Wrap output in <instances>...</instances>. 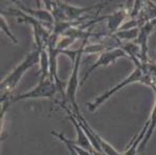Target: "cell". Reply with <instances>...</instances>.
Masks as SVG:
<instances>
[{
	"mask_svg": "<svg viewBox=\"0 0 156 155\" xmlns=\"http://www.w3.org/2000/svg\"><path fill=\"white\" fill-rule=\"evenodd\" d=\"M154 91H155V94H156V86L154 88ZM148 122H149L148 131H147L146 135H144V139H143V141H141L140 146H139V149H138L139 153H141V152L144 150L146 146L148 145L149 140H150L151 136H152L153 132H154L155 129H156V99H155L154 108H153V111H152V113H151V116H150V118H149Z\"/></svg>",
	"mask_w": 156,
	"mask_h": 155,
	"instance_id": "ba28073f",
	"label": "cell"
},
{
	"mask_svg": "<svg viewBox=\"0 0 156 155\" xmlns=\"http://www.w3.org/2000/svg\"><path fill=\"white\" fill-rule=\"evenodd\" d=\"M57 92H61L63 96H65L61 89L59 88L58 85L56 83V81L51 76L40 77L39 83L35 88L32 89L31 91H29L27 93H22V94L11 97L10 101L15 102V101H21V100H26V99H37V98L52 99L55 97Z\"/></svg>",
	"mask_w": 156,
	"mask_h": 155,
	"instance_id": "277c9868",
	"label": "cell"
},
{
	"mask_svg": "<svg viewBox=\"0 0 156 155\" xmlns=\"http://www.w3.org/2000/svg\"><path fill=\"white\" fill-rule=\"evenodd\" d=\"M131 10L132 9H129L128 6H122L119 10H117L116 12L112 13L109 16L105 17V19L107 20L108 29H109V31L112 34L116 33L122 26V24L126 22V20L130 17Z\"/></svg>",
	"mask_w": 156,
	"mask_h": 155,
	"instance_id": "8992f818",
	"label": "cell"
},
{
	"mask_svg": "<svg viewBox=\"0 0 156 155\" xmlns=\"http://www.w3.org/2000/svg\"><path fill=\"white\" fill-rule=\"evenodd\" d=\"M148 127H149V122H147L146 126L144 127V129L141 130V132L136 136V137L133 138L132 143H131L130 145H129L127 151H126L122 155H136V153L138 152L139 146H140L141 141H143L144 135H146L147 131H148Z\"/></svg>",
	"mask_w": 156,
	"mask_h": 155,
	"instance_id": "9c48e42d",
	"label": "cell"
},
{
	"mask_svg": "<svg viewBox=\"0 0 156 155\" xmlns=\"http://www.w3.org/2000/svg\"><path fill=\"white\" fill-rule=\"evenodd\" d=\"M139 33H140V28H133L128 30H119L116 33L112 34L117 40H121V41H129L138 38Z\"/></svg>",
	"mask_w": 156,
	"mask_h": 155,
	"instance_id": "30bf717a",
	"label": "cell"
},
{
	"mask_svg": "<svg viewBox=\"0 0 156 155\" xmlns=\"http://www.w3.org/2000/svg\"><path fill=\"white\" fill-rule=\"evenodd\" d=\"M144 65H146V63L143 65H136L135 70L131 73L127 78L123 79L120 83H118V85L113 86L112 89H110L108 92H105V94L101 95V96L97 97V98L94 100V101L89 102V104H88L89 110H90L91 112L95 111L98 107H100L102 104H104V102L107 101V100L109 99L112 95L115 94L117 91H119V90H121L122 88H125L126 86L132 85V83H146V85H149V86H153L152 79H151L150 75L147 73L146 67H144Z\"/></svg>",
	"mask_w": 156,
	"mask_h": 155,
	"instance_id": "3957f363",
	"label": "cell"
},
{
	"mask_svg": "<svg viewBox=\"0 0 156 155\" xmlns=\"http://www.w3.org/2000/svg\"><path fill=\"white\" fill-rule=\"evenodd\" d=\"M0 21H1V30L2 32H3L4 34H5L6 36H8L9 38H10L11 40L14 42V43H17L18 40L16 39L15 35L11 32L10 28L8 26V24H6V20H5V17H4V14L3 13H0Z\"/></svg>",
	"mask_w": 156,
	"mask_h": 155,
	"instance_id": "8fae6325",
	"label": "cell"
},
{
	"mask_svg": "<svg viewBox=\"0 0 156 155\" xmlns=\"http://www.w3.org/2000/svg\"><path fill=\"white\" fill-rule=\"evenodd\" d=\"M87 41L88 40H83L79 48L76 51H63V54H66L70 56L73 60V68L72 73H71L70 79L68 81V86L66 89V98H68V101L73 108V112L78 113L80 112L78 104L76 101V92L78 85L80 83L79 80V69H80V62H81L82 55L84 54V48L87 45Z\"/></svg>",
	"mask_w": 156,
	"mask_h": 155,
	"instance_id": "7a4b0ae2",
	"label": "cell"
},
{
	"mask_svg": "<svg viewBox=\"0 0 156 155\" xmlns=\"http://www.w3.org/2000/svg\"><path fill=\"white\" fill-rule=\"evenodd\" d=\"M40 62V50L38 48H35L29 55H27L26 58L14 69L3 80L1 81V86H0V90H1V101L3 100L10 99L11 94L23 75L31 69L33 65H37Z\"/></svg>",
	"mask_w": 156,
	"mask_h": 155,
	"instance_id": "6da1fadb",
	"label": "cell"
},
{
	"mask_svg": "<svg viewBox=\"0 0 156 155\" xmlns=\"http://www.w3.org/2000/svg\"><path fill=\"white\" fill-rule=\"evenodd\" d=\"M61 106H62V108L66 111V113L69 114V119L72 122L73 126H74L75 130H76V132H77V139L72 140L73 143H74L75 145H77L78 147L82 148V149H84V150H88V151L92 152V153H98V152H96L95 150H94V148L92 147V143H91L90 139H89V137L87 136V134L84 133L83 129H82V128L80 127V125L78 124V122L76 120V118H75V116L73 115V113L71 112L69 109H66V106H63V104H61Z\"/></svg>",
	"mask_w": 156,
	"mask_h": 155,
	"instance_id": "52a82bcc",
	"label": "cell"
},
{
	"mask_svg": "<svg viewBox=\"0 0 156 155\" xmlns=\"http://www.w3.org/2000/svg\"><path fill=\"white\" fill-rule=\"evenodd\" d=\"M123 57H129V55L127 54V52L125 51L121 48H115V49H111L109 51L102 52L98 55L96 61L91 65V68L87 71V73L84 74V76L80 79V86L83 85V83L89 78V76L92 74L93 71H95L96 69L100 67H108L111 63H114L116 60H118L119 58H123Z\"/></svg>",
	"mask_w": 156,
	"mask_h": 155,
	"instance_id": "5b68a950",
	"label": "cell"
}]
</instances>
